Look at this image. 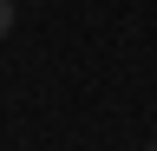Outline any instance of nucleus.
<instances>
[{
	"label": "nucleus",
	"instance_id": "nucleus-2",
	"mask_svg": "<svg viewBox=\"0 0 157 151\" xmlns=\"http://www.w3.org/2000/svg\"><path fill=\"white\" fill-rule=\"evenodd\" d=\"M151 151H157V145H151Z\"/></svg>",
	"mask_w": 157,
	"mask_h": 151
},
{
	"label": "nucleus",
	"instance_id": "nucleus-1",
	"mask_svg": "<svg viewBox=\"0 0 157 151\" xmlns=\"http://www.w3.org/2000/svg\"><path fill=\"white\" fill-rule=\"evenodd\" d=\"M13 33V0H0V40Z\"/></svg>",
	"mask_w": 157,
	"mask_h": 151
}]
</instances>
